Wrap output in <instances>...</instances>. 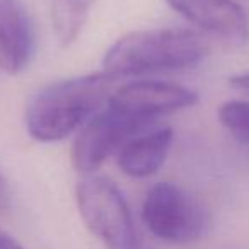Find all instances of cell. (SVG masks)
<instances>
[{
  "instance_id": "1",
  "label": "cell",
  "mask_w": 249,
  "mask_h": 249,
  "mask_svg": "<svg viewBox=\"0 0 249 249\" xmlns=\"http://www.w3.org/2000/svg\"><path fill=\"white\" fill-rule=\"evenodd\" d=\"M116 79L107 73H90L60 80L43 87L29 99L24 121L31 139L38 142H58L107 106Z\"/></svg>"
},
{
  "instance_id": "2",
  "label": "cell",
  "mask_w": 249,
  "mask_h": 249,
  "mask_svg": "<svg viewBox=\"0 0 249 249\" xmlns=\"http://www.w3.org/2000/svg\"><path fill=\"white\" fill-rule=\"evenodd\" d=\"M208 43L198 33L181 28L135 31L120 38L106 52L104 73L113 79L150 72H174L200 65Z\"/></svg>"
},
{
  "instance_id": "3",
  "label": "cell",
  "mask_w": 249,
  "mask_h": 249,
  "mask_svg": "<svg viewBox=\"0 0 249 249\" xmlns=\"http://www.w3.org/2000/svg\"><path fill=\"white\" fill-rule=\"evenodd\" d=\"M77 208L89 232L106 249H139L132 212L111 179L87 174L75 188Z\"/></svg>"
},
{
  "instance_id": "4",
  "label": "cell",
  "mask_w": 249,
  "mask_h": 249,
  "mask_svg": "<svg viewBox=\"0 0 249 249\" xmlns=\"http://www.w3.org/2000/svg\"><path fill=\"white\" fill-rule=\"evenodd\" d=\"M142 220L150 234L160 241L188 244L207 232L208 212L178 184L157 183L143 198Z\"/></svg>"
},
{
  "instance_id": "5",
  "label": "cell",
  "mask_w": 249,
  "mask_h": 249,
  "mask_svg": "<svg viewBox=\"0 0 249 249\" xmlns=\"http://www.w3.org/2000/svg\"><path fill=\"white\" fill-rule=\"evenodd\" d=\"M150 123L152 120H143L107 103L77 133L72 147L73 169L84 176L94 174L111 154L120 152Z\"/></svg>"
},
{
  "instance_id": "6",
  "label": "cell",
  "mask_w": 249,
  "mask_h": 249,
  "mask_svg": "<svg viewBox=\"0 0 249 249\" xmlns=\"http://www.w3.org/2000/svg\"><path fill=\"white\" fill-rule=\"evenodd\" d=\"M198 103V94L179 84L160 80H137L114 90L109 104L143 120H156L159 114L186 109Z\"/></svg>"
},
{
  "instance_id": "7",
  "label": "cell",
  "mask_w": 249,
  "mask_h": 249,
  "mask_svg": "<svg viewBox=\"0 0 249 249\" xmlns=\"http://www.w3.org/2000/svg\"><path fill=\"white\" fill-rule=\"evenodd\" d=\"M35 52V28L22 2L0 0V70L7 75L24 72Z\"/></svg>"
},
{
  "instance_id": "8",
  "label": "cell",
  "mask_w": 249,
  "mask_h": 249,
  "mask_svg": "<svg viewBox=\"0 0 249 249\" xmlns=\"http://www.w3.org/2000/svg\"><path fill=\"white\" fill-rule=\"evenodd\" d=\"M171 9L200 29L234 43L249 39V21L234 0H166Z\"/></svg>"
},
{
  "instance_id": "9",
  "label": "cell",
  "mask_w": 249,
  "mask_h": 249,
  "mask_svg": "<svg viewBox=\"0 0 249 249\" xmlns=\"http://www.w3.org/2000/svg\"><path fill=\"white\" fill-rule=\"evenodd\" d=\"M173 139L171 128H157L133 137L118 152V167L130 178L152 176L166 162Z\"/></svg>"
},
{
  "instance_id": "10",
  "label": "cell",
  "mask_w": 249,
  "mask_h": 249,
  "mask_svg": "<svg viewBox=\"0 0 249 249\" xmlns=\"http://www.w3.org/2000/svg\"><path fill=\"white\" fill-rule=\"evenodd\" d=\"M96 0H52V22L55 35L63 46L79 38L87 16Z\"/></svg>"
},
{
  "instance_id": "11",
  "label": "cell",
  "mask_w": 249,
  "mask_h": 249,
  "mask_svg": "<svg viewBox=\"0 0 249 249\" xmlns=\"http://www.w3.org/2000/svg\"><path fill=\"white\" fill-rule=\"evenodd\" d=\"M218 120L235 140L249 145V103L227 101L218 107Z\"/></svg>"
},
{
  "instance_id": "12",
  "label": "cell",
  "mask_w": 249,
  "mask_h": 249,
  "mask_svg": "<svg viewBox=\"0 0 249 249\" xmlns=\"http://www.w3.org/2000/svg\"><path fill=\"white\" fill-rule=\"evenodd\" d=\"M11 188H9V183L2 174H0V212H5L11 208Z\"/></svg>"
},
{
  "instance_id": "13",
  "label": "cell",
  "mask_w": 249,
  "mask_h": 249,
  "mask_svg": "<svg viewBox=\"0 0 249 249\" xmlns=\"http://www.w3.org/2000/svg\"><path fill=\"white\" fill-rule=\"evenodd\" d=\"M229 84H231L232 87H235V89L249 90V72L231 77V79H229Z\"/></svg>"
},
{
  "instance_id": "14",
  "label": "cell",
  "mask_w": 249,
  "mask_h": 249,
  "mask_svg": "<svg viewBox=\"0 0 249 249\" xmlns=\"http://www.w3.org/2000/svg\"><path fill=\"white\" fill-rule=\"evenodd\" d=\"M0 249H24V248L12 235L5 234L4 231H0Z\"/></svg>"
}]
</instances>
